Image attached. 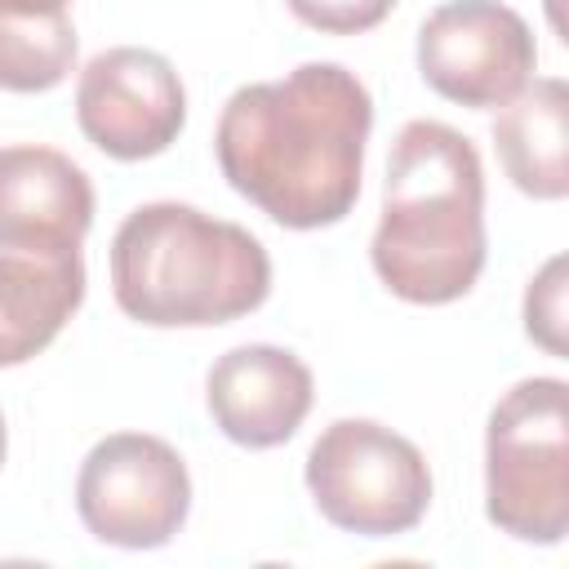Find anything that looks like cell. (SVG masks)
<instances>
[{
    "mask_svg": "<svg viewBox=\"0 0 569 569\" xmlns=\"http://www.w3.org/2000/svg\"><path fill=\"white\" fill-rule=\"evenodd\" d=\"M493 151L507 178L533 200L569 196V84L529 80L493 120Z\"/></svg>",
    "mask_w": 569,
    "mask_h": 569,
    "instance_id": "12",
    "label": "cell"
},
{
    "mask_svg": "<svg viewBox=\"0 0 569 569\" xmlns=\"http://www.w3.org/2000/svg\"><path fill=\"white\" fill-rule=\"evenodd\" d=\"M569 387L565 378H525L485 427V516L538 547L569 533Z\"/></svg>",
    "mask_w": 569,
    "mask_h": 569,
    "instance_id": "4",
    "label": "cell"
},
{
    "mask_svg": "<svg viewBox=\"0 0 569 569\" xmlns=\"http://www.w3.org/2000/svg\"><path fill=\"white\" fill-rule=\"evenodd\" d=\"M538 67L529 22L498 0H445L418 27L422 80L458 107L511 102Z\"/></svg>",
    "mask_w": 569,
    "mask_h": 569,
    "instance_id": "7",
    "label": "cell"
},
{
    "mask_svg": "<svg viewBox=\"0 0 569 569\" xmlns=\"http://www.w3.org/2000/svg\"><path fill=\"white\" fill-rule=\"evenodd\" d=\"M284 4L298 22L325 36H360L396 9V0H284Z\"/></svg>",
    "mask_w": 569,
    "mask_h": 569,
    "instance_id": "15",
    "label": "cell"
},
{
    "mask_svg": "<svg viewBox=\"0 0 569 569\" xmlns=\"http://www.w3.org/2000/svg\"><path fill=\"white\" fill-rule=\"evenodd\" d=\"M76 67L67 0H0V89L49 93Z\"/></svg>",
    "mask_w": 569,
    "mask_h": 569,
    "instance_id": "13",
    "label": "cell"
},
{
    "mask_svg": "<svg viewBox=\"0 0 569 569\" xmlns=\"http://www.w3.org/2000/svg\"><path fill=\"white\" fill-rule=\"evenodd\" d=\"M93 227L89 173L53 147H0V244L67 253Z\"/></svg>",
    "mask_w": 569,
    "mask_h": 569,
    "instance_id": "10",
    "label": "cell"
},
{
    "mask_svg": "<svg viewBox=\"0 0 569 569\" xmlns=\"http://www.w3.org/2000/svg\"><path fill=\"white\" fill-rule=\"evenodd\" d=\"M84 302L80 249L40 253L0 244V369L36 360Z\"/></svg>",
    "mask_w": 569,
    "mask_h": 569,
    "instance_id": "11",
    "label": "cell"
},
{
    "mask_svg": "<svg viewBox=\"0 0 569 569\" xmlns=\"http://www.w3.org/2000/svg\"><path fill=\"white\" fill-rule=\"evenodd\" d=\"M373 98L342 62H302L280 80L240 84L213 133L222 178L271 222L333 227L356 209Z\"/></svg>",
    "mask_w": 569,
    "mask_h": 569,
    "instance_id": "1",
    "label": "cell"
},
{
    "mask_svg": "<svg viewBox=\"0 0 569 569\" xmlns=\"http://www.w3.org/2000/svg\"><path fill=\"white\" fill-rule=\"evenodd\" d=\"M369 262L413 307L471 293L485 271V169L467 133L440 120L396 133Z\"/></svg>",
    "mask_w": 569,
    "mask_h": 569,
    "instance_id": "2",
    "label": "cell"
},
{
    "mask_svg": "<svg viewBox=\"0 0 569 569\" xmlns=\"http://www.w3.org/2000/svg\"><path fill=\"white\" fill-rule=\"evenodd\" d=\"M67 4H71V0H67Z\"/></svg>",
    "mask_w": 569,
    "mask_h": 569,
    "instance_id": "17",
    "label": "cell"
},
{
    "mask_svg": "<svg viewBox=\"0 0 569 569\" xmlns=\"http://www.w3.org/2000/svg\"><path fill=\"white\" fill-rule=\"evenodd\" d=\"M311 369L271 342H244L213 360L204 378V405L213 427L244 449H276L298 436L311 413Z\"/></svg>",
    "mask_w": 569,
    "mask_h": 569,
    "instance_id": "9",
    "label": "cell"
},
{
    "mask_svg": "<svg viewBox=\"0 0 569 569\" xmlns=\"http://www.w3.org/2000/svg\"><path fill=\"white\" fill-rule=\"evenodd\" d=\"M565 253L547 258L542 271L529 280L525 289V333L547 351V356H565Z\"/></svg>",
    "mask_w": 569,
    "mask_h": 569,
    "instance_id": "14",
    "label": "cell"
},
{
    "mask_svg": "<svg viewBox=\"0 0 569 569\" xmlns=\"http://www.w3.org/2000/svg\"><path fill=\"white\" fill-rule=\"evenodd\" d=\"M80 133L111 160H151L187 124V89L156 49L116 44L84 62L76 80Z\"/></svg>",
    "mask_w": 569,
    "mask_h": 569,
    "instance_id": "8",
    "label": "cell"
},
{
    "mask_svg": "<svg viewBox=\"0 0 569 569\" xmlns=\"http://www.w3.org/2000/svg\"><path fill=\"white\" fill-rule=\"evenodd\" d=\"M116 307L151 329H209L258 311L271 293V258L240 222L196 204H138L111 240Z\"/></svg>",
    "mask_w": 569,
    "mask_h": 569,
    "instance_id": "3",
    "label": "cell"
},
{
    "mask_svg": "<svg viewBox=\"0 0 569 569\" xmlns=\"http://www.w3.org/2000/svg\"><path fill=\"white\" fill-rule=\"evenodd\" d=\"M307 489L316 511L360 538L409 533L431 507V467L413 440L373 422L338 418L307 449Z\"/></svg>",
    "mask_w": 569,
    "mask_h": 569,
    "instance_id": "5",
    "label": "cell"
},
{
    "mask_svg": "<svg viewBox=\"0 0 569 569\" xmlns=\"http://www.w3.org/2000/svg\"><path fill=\"white\" fill-rule=\"evenodd\" d=\"M76 511L84 529L107 547H164L191 511L187 462L169 440L147 431L102 436L80 462Z\"/></svg>",
    "mask_w": 569,
    "mask_h": 569,
    "instance_id": "6",
    "label": "cell"
},
{
    "mask_svg": "<svg viewBox=\"0 0 569 569\" xmlns=\"http://www.w3.org/2000/svg\"><path fill=\"white\" fill-rule=\"evenodd\" d=\"M4 445H9V436H4V413H0V462H4Z\"/></svg>",
    "mask_w": 569,
    "mask_h": 569,
    "instance_id": "16",
    "label": "cell"
}]
</instances>
